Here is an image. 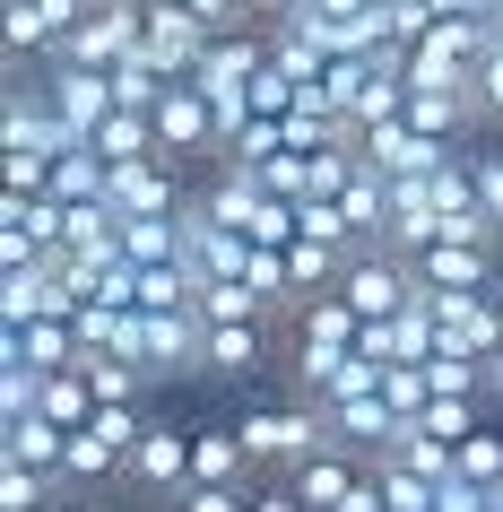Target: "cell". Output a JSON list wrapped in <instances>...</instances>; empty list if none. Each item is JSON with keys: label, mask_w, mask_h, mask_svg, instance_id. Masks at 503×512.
<instances>
[{"label": "cell", "mask_w": 503, "mask_h": 512, "mask_svg": "<svg viewBox=\"0 0 503 512\" xmlns=\"http://www.w3.org/2000/svg\"><path fill=\"white\" fill-rule=\"evenodd\" d=\"M44 87H53V105L70 113V131H79V139H96L105 113H122L113 70H96V61H44Z\"/></svg>", "instance_id": "8"}, {"label": "cell", "mask_w": 503, "mask_h": 512, "mask_svg": "<svg viewBox=\"0 0 503 512\" xmlns=\"http://www.w3.org/2000/svg\"><path fill=\"white\" fill-rule=\"evenodd\" d=\"M373 486H382V504H391V512H434V495H443V478L408 469L399 452H373Z\"/></svg>", "instance_id": "18"}, {"label": "cell", "mask_w": 503, "mask_h": 512, "mask_svg": "<svg viewBox=\"0 0 503 512\" xmlns=\"http://www.w3.org/2000/svg\"><path fill=\"white\" fill-rule=\"evenodd\" d=\"M44 512H79V495H53V504H44Z\"/></svg>", "instance_id": "36"}, {"label": "cell", "mask_w": 503, "mask_h": 512, "mask_svg": "<svg viewBox=\"0 0 503 512\" xmlns=\"http://www.w3.org/2000/svg\"><path fill=\"white\" fill-rule=\"evenodd\" d=\"M451 469H460V478H477V486H503V434H495V426H477L469 443L451 452Z\"/></svg>", "instance_id": "25"}, {"label": "cell", "mask_w": 503, "mask_h": 512, "mask_svg": "<svg viewBox=\"0 0 503 512\" xmlns=\"http://www.w3.org/2000/svg\"><path fill=\"white\" fill-rule=\"evenodd\" d=\"M486 504H495V486L460 478V469H451V478H443V495H434V512H486Z\"/></svg>", "instance_id": "31"}, {"label": "cell", "mask_w": 503, "mask_h": 512, "mask_svg": "<svg viewBox=\"0 0 503 512\" xmlns=\"http://www.w3.org/2000/svg\"><path fill=\"white\" fill-rule=\"evenodd\" d=\"M495 35H503V0H495Z\"/></svg>", "instance_id": "37"}, {"label": "cell", "mask_w": 503, "mask_h": 512, "mask_svg": "<svg viewBox=\"0 0 503 512\" xmlns=\"http://www.w3.org/2000/svg\"><path fill=\"white\" fill-rule=\"evenodd\" d=\"M417 426H425V434H443L451 452H460V443H469V434L486 426V400H434V408L417 417Z\"/></svg>", "instance_id": "24"}, {"label": "cell", "mask_w": 503, "mask_h": 512, "mask_svg": "<svg viewBox=\"0 0 503 512\" xmlns=\"http://www.w3.org/2000/svg\"><path fill=\"white\" fill-rule=\"evenodd\" d=\"M339 296L356 304L365 322H391L399 304H417V261H408V252H391V243H365V252L347 261Z\"/></svg>", "instance_id": "5"}, {"label": "cell", "mask_w": 503, "mask_h": 512, "mask_svg": "<svg viewBox=\"0 0 503 512\" xmlns=\"http://www.w3.org/2000/svg\"><path fill=\"white\" fill-rule=\"evenodd\" d=\"M477 113H486V122H503V35H495V53L477 61Z\"/></svg>", "instance_id": "32"}, {"label": "cell", "mask_w": 503, "mask_h": 512, "mask_svg": "<svg viewBox=\"0 0 503 512\" xmlns=\"http://www.w3.org/2000/svg\"><path fill=\"white\" fill-rule=\"evenodd\" d=\"M295 96H304V87H295L287 70H278V61H261V79H252V113H269V122H287V113H295Z\"/></svg>", "instance_id": "28"}, {"label": "cell", "mask_w": 503, "mask_h": 512, "mask_svg": "<svg viewBox=\"0 0 503 512\" xmlns=\"http://www.w3.org/2000/svg\"><path fill=\"white\" fill-rule=\"evenodd\" d=\"M434 9H451V18H495V0H434Z\"/></svg>", "instance_id": "34"}, {"label": "cell", "mask_w": 503, "mask_h": 512, "mask_svg": "<svg viewBox=\"0 0 503 512\" xmlns=\"http://www.w3.org/2000/svg\"><path fill=\"white\" fill-rule=\"evenodd\" d=\"M122 478L139 486V495H165V504H183L191 495V426H148L131 443V460H122Z\"/></svg>", "instance_id": "6"}, {"label": "cell", "mask_w": 503, "mask_h": 512, "mask_svg": "<svg viewBox=\"0 0 503 512\" xmlns=\"http://www.w3.org/2000/svg\"><path fill=\"white\" fill-rule=\"evenodd\" d=\"M44 417H53V426H87V417H96V382H87V365H61V374H44Z\"/></svg>", "instance_id": "22"}, {"label": "cell", "mask_w": 503, "mask_h": 512, "mask_svg": "<svg viewBox=\"0 0 503 512\" xmlns=\"http://www.w3.org/2000/svg\"><path fill=\"white\" fill-rule=\"evenodd\" d=\"M339 209H347V226L365 243H382V226H391V174H382V165H356V183L339 191Z\"/></svg>", "instance_id": "16"}, {"label": "cell", "mask_w": 503, "mask_h": 512, "mask_svg": "<svg viewBox=\"0 0 503 512\" xmlns=\"http://www.w3.org/2000/svg\"><path fill=\"white\" fill-rule=\"evenodd\" d=\"M79 365H87V382H96V400H148V391H157L148 365L122 356V348H96V356H79Z\"/></svg>", "instance_id": "21"}, {"label": "cell", "mask_w": 503, "mask_h": 512, "mask_svg": "<svg viewBox=\"0 0 503 512\" xmlns=\"http://www.w3.org/2000/svg\"><path fill=\"white\" fill-rule=\"evenodd\" d=\"M269 365V322H209V348H200V374H261Z\"/></svg>", "instance_id": "13"}, {"label": "cell", "mask_w": 503, "mask_h": 512, "mask_svg": "<svg viewBox=\"0 0 503 512\" xmlns=\"http://www.w3.org/2000/svg\"><path fill=\"white\" fill-rule=\"evenodd\" d=\"M486 512H503V486H495V504H486Z\"/></svg>", "instance_id": "38"}, {"label": "cell", "mask_w": 503, "mask_h": 512, "mask_svg": "<svg viewBox=\"0 0 503 512\" xmlns=\"http://www.w3.org/2000/svg\"><path fill=\"white\" fill-rule=\"evenodd\" d=\"M391 452L408 460V469H425V478H451V443H443V434H425V426H408Z\"/></svg>", "instance_id": "27"}, {"label": "cell", "mask_w": 503, "mask_h": 512, "mask_svg": "<svg viewBox=\"0 0 503 512\" xmlns=\"http://www.w3.org/2000/svg\"><path fill=\"white\" fill-rule=\"evenodd\" d=\"M425 382H434V400H486V391H495V365H486V356L434 348V356H425Z\"/></svg>", "instance_id": "20"}, {"label": "cell", "mask_w": 503, "mask_h": 512, "mask_svg": "<svg viewBox=\"0 0 503 512\" xmlns=\"http://www.w3.org/2000/svg\"><path fill=\"white\" fill-rule=\"evenodd\" d=\"M122 356H139L148 365V382H183L200 374V348H209V322H200V304H183V313H122V339H113Z\"/></svg>", "instance_id": "2"}, {"label": "cell", "mask_w": 503, "mask_h": 512, "mask_svg": "<svg viewBox=\"0 0 503 512\" xmlns=\"http://www.w3.org/2000/svg\"><path fill=\"white\" fill-rule=\"evenodd\" d=\"M122 478V452H113L96 426H70V452H61V486L70 495H96V486H113Z\"/></svg>", "instance_id": "15"}, {"label": "cell", "mask_w": 503, "mask_h": 512, "mask_svg": "<svg viewBox=\"0 0 503 512\" xmlns=\"http://www.w3.org/2000/svg\"><path fill=\"white\" fill-rule=\"evenodd\" d=\"M61 452H70V426H53L44 408L0 417V460H27V469H53V478H61Z\"/></svg>", "instance_id": "14"}, {"label": "cell", "mask_w": 503, "mask_h": 512, "mask_svg": "<svg viewBox=\"0 0 503 512\" xmlns=\"http://www.w3.org/2000/svg\"><path fill=\"white\" fill-rule=\"evenodd\" d=\"M105 165H131V157H157V113H105L96 139H87Z\"/></svg>", "instance_id": "19"}, {"label": "cell", "mask_w": 503, "mask_h": 512, "mask_svg": "<svg viewBox=\"0 0 503 512\" xmlns=\"http://www.w3.org/2000/svg\"><path fill=\"white\" fill-rule=\"evenodd\" d=\"M495 252L503 243H425L417 252V287H503L495 278Z\"/></svg>", "instance_id": "11"}, {"label": "cell", "mask_w": 503, "mask_h": 512, "mask_svg": "<svg viewBox=\"0 0 503 512\" xmlns=\"http://www.w3.org/2000/svg\"><path fill=\"white\" fill-rule=\"evenodd\" d=\"M139 53L157 61L165 79H191L200 53H209V18H200L191 0H148V44H139Z\"/></svg>", "instance_id": "7"}, {"label": "cell", "mask_w": 503, "mask_h": 512, "mask_svg": "<svg viewBox=\"0 0 503 512\" xmlns=\"http://www.w3.org/2000/svg\"><path fill=\"white\" fill-rule=\"evenodd\" d=\"M0 191H53V157L44 148H0Z\"/></svg>", "instance_id": "26"}, {"label": "cell", "mask_w": 503, "mask_h": 512, "mask_svg": "<svg viewBox=\"0 0 503 512\" xmlns=\"http://www.w3.org/2000/svg\"><path fill=\"white\" fill-rule=\"evenodd\" d=\"M243 426V443H252V469H261V478H287L295 460H313V452H330V443H339V434H330V408L321 400H261V408H243L235 417Z\"/></svg>", "instance_id": "1"}, {"label": "cell", "mask_w": 503, "mask_h": 512, "mask_svg": "<svg viewBox=\"0 0 503 512\" xmlns=\"http://www.w3.org/2000/svg\"><path fill=\"white\" fill-rule=\"evenodd\" d=\"M339 512H391V504H382V486H373V460H365V478L339 495Z\"/></svg>", "instance_id": "33"}, {"label": "cell", "mask_w": 503, "mask_h": 512, "mask_svg": "<svg viewBox=\"0 0 503 512\" xmlns=\"http://www.w3.org/2000/svg\"><path fill=\"white\" fill-rule=\"evenodd\" d=\"M495 391H503V356H495Z\"/></svg>", "instance_id": "39"}, {"label": "cell", "mask_w": 503, "mask_h": 512, "mask_svg": "<svg viewBox=\"0 0 503 512\" xmlns=\"http://www.w3.org/2000/svg\"><path fill=\"white\" fill-rule=\"evenodd\" d=\"M53 495H70V486H61L53 469H27V460H0V512H44Z\"/></svg>", "instance_id": "23"}, {"label": "cell", "mask_w": 503, "mask_h": 512, "mask_svg": "<svg viewBox=\"0 0 503 512\" xmlns=\"http://www.w3.org/2000/svg\"><path fill=\"white\" fill-rule=\"evenodd\" d=\"M105 183H113V165L96 157L87 139L53 157V200H70V209H87V200H105Z\"/></svg>", "instance_id": "17"}, {"label": "cell", "mask_w": 503, "mask_h": 512, "mask_svg": "<svg viewBox=\"0 0 503 512\" xmlns=\"http://www.w3.org/2000/svg\"><path fill=\"white\" fill-rule=\"evenodd\" d=\"M174 512H252V486H191Z\"/></svg>", "instance_id": "30"}, {"label": "cell", "mask_w": 503, "mask_h": 512, "mask_svg": "<svg viewBox=\"0 0 503 512\" xmlns=\"http://www.w3.org/2000/svg\"><path fill=\"white\" fill-rule=\"evenodd\" d=\"M0 365H35V374H61V365H79V313L0 322Z\"/></svg>", "instance_id": "9"}, {"label": "cell", "mask_w": 503, "mask_h": 512, "mask_svg": "<svg viewBox=\"0 0 503 512\" xmlns=\"http://www.w3.org/2000/svg\"><path fill=\"white\" fill-rule=\"evenodd\" d=\"M287 478H295V495H304V512H339V495H347L356 478H365V452H347V443H330V452L295 460Z\"/></svg>", "instance_id": "12"}, {"label": "cell", "mask_w": 503, "mask_h": 512, "mask_svg": "<svg viewBox=\"0 0 503 512\" xmlns=\"http://www.w3.org/2000/svg\"><path fill=\"white\" fill-rule=\"evenodd\" d=\"M0 148H44V157L79 148V131H70V113L53 105L44 70H35V79H9V96H0Z\"/></svg>", "instance_id": "4"}, {"label": "cell", "mask_w": 503, "mask_h": 512, "mask_svg": "<svg viewBox=\"0 0 503 512\" xmlns=\"http://www.w3.org/2000/svg\"><path fill=\"white\" fill-rule=\"evenodd\" d=\"M469 174H477V200H486L495 226H503V148H469Z\"/></svg>", "instance_id": "29"}, {"label": "cell", "mask_w": 503, "mask_h": 512, "mask_svg": "<svg viewBox=\"0 0 503 512\" xmlns=\"http://www.w3.org/2000/svg\"><path fill=\"white\" fill-rule=\"evenodd\" d=\"M79 512H122V504H105V495H79Z\"/></svg>", "instance_id": "35"}, {"label": "cell", "mask_w": 503, "mask_h": 512, "mask_svg": "<svg viewBox=\"0 0 503 512\" xmlns=\"http://www.w3.org/2000/svg\"><path fill=\"white\" fill-rule=\"evenodd\" d=\"M252 443L243 426H191V486H252Z\"/></svg>", "instance_id": "10"}, {"label": "cell", "mask_w": 503, "mask_h": 512, "mask_svg": "<svg viewBox=\"0 0 503 512\" xmlns=\"http://www.w3.org/2000/svg\"><path fill=\"white\" fill-rule=\"evenodd\" d=\"M157 148H165V157H226V122H217V105H209V87H200V79H174V87H165V105H157Z\"/></svg>", "instance_id": "3"}]
</instances>
